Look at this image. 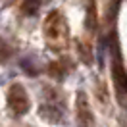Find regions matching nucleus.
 Instances as JSON below:
<instances>
[{
    "instance_id": "nucleus-1",
    "label": "nucleus",
    "mask_w": 127,
    "mask_h": 127,
    "mask_svg": "<svg viewBox=\"0 0 127 127\" xmlns=\"http://www.w3.org/2000/svg\"><path fill=\"white\" fill-rule=\"evenodd\" d=\"M8 106L14 112V116H25L29 112V96L25 93L23 85L14 83L8 91Z\"/></svg>"
},
{
    "instance_id": "nucleus-2",
    "label": "nucleus",
    "mask_w": 127,
    "mask_h": 127,
    "mask_svg": "<svg viewBox=\"0 0 127 127\" xmlns=\"http://www.w3.org/2000/svg\"><path fill=\"white\" fill-rule=\"evenodd\" d=\"M112 77H114L119 100H121V96L127 93V71H125V67H123V64H121V58H119L118 52L114 54V60H112Z\"/></svg>"
},
{
    "instance_id": "nucleus-3",
    "label": "nucleus",
    "mask_w": 127,
    "mask_h": 127,
    "mask_svg": "<svg viewBox=\"0 0 127 127\" xmlns=\"http://www.w3.org/2000/svg\"><path fill=\"white\" fill-rule=\"evenodd\" d=\"M60 31H62V17H60V12H50L48 17L44 19V33L46 37H60Z\"/></svg>"
},
{
    "instance_id": "nucleus-4",
    "label": "nucleus",
    "mask_w": 127,
    "mask_h": 127,
    "mask_svg": "<svg viewBox=\"0 0 127 127\" xmlns=\"http://www.w3.org/2000/svg\"><path fill=\"white\" fill-rule=\"evenodd\" d=\"M77 112H79V118L83 119V121H89V119H91V110H89L87 98H85L83 93L77 96Z\"/></svg>"
},
{
    "instance_id": "nucleus-5",
    "label": "nucleus",
    "mask_w": 127,
    "mask_h": 127,
    "mask_svg": "<svg viewBox=\"0 0 127 127\" xmlns=\"http://www.w3.org/2000/svg\"><path fill=\"white\" fill-rule=\"evenodd\" d=\"M40 8V0H23L21 4V10H23L25 16H35Z\"/></svg>"
},
{
    "instance_id": "nucleus-6",
    "label": "nucleus",
    "mask_w": 127,
    "mask_h": 127,
    "mask_svg": "<svg viewBox=\"0 0 127 127\" xmlns=\"http://www.w3.org/2000/svg\"><path fill=\"white\" fill-rule=\"evenodd\" d=\"M48 71L52 73V75H54L56 79H62V75H64V69H60V65H58V64H50V67H48Z\"/></svg>"
},
{
    "instance_id": "nucleus-7",
    "label": "nucleus",
    "mask_w": 127,
    "mask_h": 127,
    "mask_svg": "<svg viewBox=\"0 0 127 127\" xmlns=\"http://www.w3.org/2000/svg\"><path fill=\"white\" fill-rule=\"evenodd\" d=\"M8 58H10V48L0 40V62H6Z\"/></svg>"
}]
</instances>
